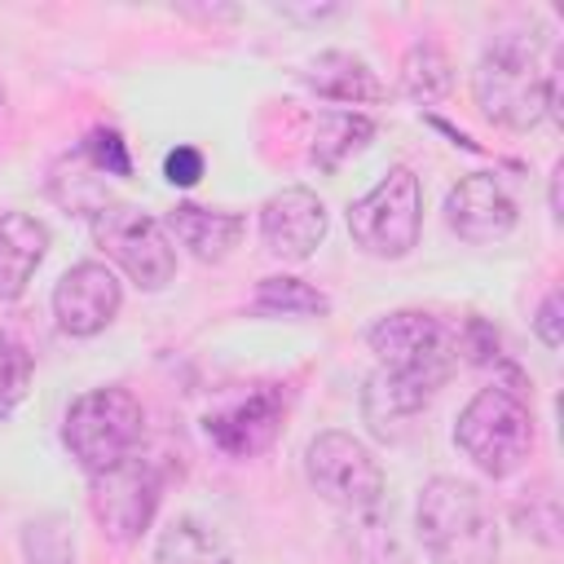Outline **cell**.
I'll return each instance as SVG.
<instances>
[{"instance_id":"1","label":"cell","mask_w":564,"mask_h":564,"mask_svg":"<svg viewBox=\"0 0 564 564\" xmlns=\"http://www.w3.org/2000/svg\"><path fill=\"white\" fill-rule=\"evenodd\" d=\"M471 97L498 128L529 132L560 106V75L546 62V40L507 31L494 35L471 70Z\"/></svg>"},{"instance_id":"2","label":"cell","mask_w":564,"mask_h":564,"mask_svg":"<svg viewBox=\"0 0 564 564\" xmlns=\"http://www.w3.org/2000/svg\"><path fill=\"white\" fill-rule=\"evenodd\" d=\"M414 533L432 564H498L502 538L494 507L471 480L432 476L414 502Z\"/></svg>"},{"instance_id":"3","label":"cell","mask_w":564,"mask_h":564,"mask_svg":"<svg viewBox=\"0 0 564 564\" xmlns=\"http://www.w3.org/2000/svg\"><path fill=\"white\" fill-rule=\"evenodd\" d=\"M454 445L480 476H489V480L516 476L533 454V410H529V397L520 392V383L494 379L489 388H480L458 410Z\"/></svg>"},{"instance_id":"4","label":"cell","mask_w":564,"mask_h":564,"mask_svg":"<svg viewBox=\"0 0 564 564\" xmlns=\"http://www.w3.org/2000/svg\"><path fill=\"white\" fill-rule=\"evenodd\" d=\"M141 423H145L141 401L128 388L106 383L70 401V410L62 414V445L88 476H97L137 449Z\"/></svg>"},{"instance_id":"5","label":"cell","mask_w":564,"mask_h":564,"mask_svg":"<svg viewBox=\"0 0 564 564\" xmlns=\"http://www.w3.org/2000/svg\"><path fill=\"white\" fill-rule=\"evenodd\" d=\"M423 229V185L410 167H392L379 176L375 189H366L357 203H348V238L375 260H401L419 247Z\"/></svg>"},{"instance_id":"6","label":"cell","mask_w":564,"mask_h":564,"mask_svg":"<svg viewBox=\"0 0 564 564\" xmlns=\"http://www.w3.org/2000/svg\"><path fill=\"white\" fill-rule=\"evenodd\" d=\"M93 242L115 260L141 291H163L176 273V242L167 229L128 203H106L93 216Z\"/></svg>"},{"instance_id":"7","label":"cell","mask_w":564,"mask_h":564,"mask_svg":"<svg viewBox=\"0 0 564 564\" xmlns=\"http://www.w3.org/2000/svg\"><path fill=\"white\" fill-rule=\"evenodd\" d=\"M304 476L339 511H370L383 498V467L352 432H317L304 449Z\"/></svg>"},{"instance_id":"8","label":"cell","mask_w":564,"mask_h":564,"mask_svg":"<svg viewBox=\"0 0 564 564\" xmlns=\"http://www.w3.org/2000/svg\"><path fill=\"white\" fill-rule=\"evenodd\" d=\"M159 498H163V480H159L154 463L137 458V454L97 471L93 485H88V507H93L101 533L119 546L137 542L150 529V520L159 511Z\"/></svg>"},{"instance_id":"9","label":"cell","mask_w":564,"mask_h":564,"mask_svg":"<svg viewBox=\"0 0 564 564\" xmlns=\"http://www.w3.org/2000/svg\"><path fill=\"white\" fill-rule=\"evenodd\" d=\"M449 370L432 366H379L361 388V419L379 441L405 436V427L427 410Z\"/></svg>"},{"instance_id":"10","label":"cell","mask_w":564,"mask_h":564,"mask_svg":"<svg viewBox=\"0 0 564 564\" xmlns=\"http://www.w3.org/2000/svg\"><path fill=\"white\" fill-rule=\"evenodd\" d=\"M119 308H123V282L101 260L70 264L53 286V317H57V330L70 339L101 335L119 317Z\"/></svg>"},{"instance_id":"11","label":"cell","mask_w":564,"mask_h":564,"mask_svg":"<svg viewBox=\"0 0 564 564\" xmlns=\"http://www.w3.org/2000/svg\"><path fill=\"white\" fill-rule=\"evenodd\" d=\"M370 352L379 357V366H432V370H454V352L458 344L449 339L445 322L423 313V308H397L383 313L370 330H366Z\"/></svg>"},{"instance_id":"12","label":"cell","mask_w":564,"mask_h":564,"mask_svg":"<svg viewBox=\"0 0 564 564\" xmlns=\"http://www.w3.org/2000/svg\"><path fill=\"white\" fill-rule=\"evenodd\" d=\"M445 225L449 234H458L463 242L471 247H489V242H502L516 220H520V207L511 198V189L494 176V172H471L463 176L449 194H445Z\"/></svg>"},{"instance_id":"13","label":"cell","mask_w":564,"mask_h":564,"mask_svg":"<svg viewBox=\"0 0 564 564\" xmlns=\"http://www.w3.org/2000/svg\"><path fill=\"white\" fill-rule=\"evenodd\" d=\"M326 229L330 212L304 185H286L260 207V242L278 260H308L326 242Z\"/></svg>"},{"instance_id":"14","label":"cell","mask_w":564,"mask_h":564,"mask_svg":"<svg viewBox=\"0 0 564 564\" xmlns=\"http://www.w3.org/2000/svg\"><path fill=\"white\" fill-rule=\"evenodd\" d=\"M282 414H286V397L273 383H264L251 397H242V401L207 414L203 419V432H207V441L220 454H229V458H256V454H264L278 441Z\"/></svg>"},{"instance_id":"15","label":"cell","mask_w":564,"mask_h":564,"mask_svg":"<svg viewBox=\"0 0 564 564\" xmlns=\"http://www.w3.org/2000/svg\"><path fill=\"white\" fill-rule=\"evenodd\" d=\"M48 225L31 212H0V300H18L48 256Z\"/></svg>"},{"instance_id":"16","label":"cell","mask_w":564,"mask_h":564,"mask_svg":"<svg viewBox=\"0 0 564 564\" xmlns=\"http://www.w3.org/2000/svg\"><path fill=\"white\" fill-rule=\"evenodd\" d=\"M247 220L238 212H216V207H198V203H176L167 212V234L203 264H220L238 238H242Z\"/></svg>"},{"instance_id":"17","label":"cell","mask_w":564,"mask_h":564,"mask_svg":"<svg viewBox=\"0 0 564 564\" xmlns=\"http://www.w3.org/2000/svg\"><path fill=\"white\" fill-rule=\"evenodd\" d=\"M304 84H308L317 97L344 101V106H361V101H379V97H383L379 75H375L361 57H352V53H344V48L317 53V57L304 66Z\"/></svg>"},{"instance_id":"18","label":"cell","mask_w":564,"mask_h":564,"mask_svg":"<svg viewBox=\"0 0 564 564\" xmlns=\"http://www.w3.org/2000/svg\"><path fill=\"white\" fill-rule=\"evenodd\" d=\"M375 137V119L357 110H326L308 141V163L317 172H339L352 154H361Z\"/></svg>"},{"instance_id":"19","label":"cell","mask_w":564,"mask_h":564,"mask_svg":"<svg viewBox=\"0 0 564 564\" xmlns=\"http://www.w3.org/2000/svg\"><path fill=\"white\" fill-rule=\"evenodd\" d=\"M154 564H234L229 542L198 516H181L159 533Z\"/></svg>"},{"instance_id":"20","label":"cell","mask_w":564,"mask_h":564,"mask_svg":"<svg viewBox=\"0 0 564 564\" xmlns=\"http://www.w3.org/2000/svg\"><path fill=\"white\" fill-rule=\"evenodd\" d=\"M251 313H260V317H326L330 313V300L313 282L278 273V278H264L256 286Z\"/></svg>"},{"instance_id":"21","label":"cell","mask_w":564,"mask_h":564,"mask_svg":"<svg viewBox=\"0 0 564 564\" xmlns=\"http://www.w3.org/2000/svg\"><path fill=\"white\" fill-rule=\"evenodd\" d=\"M449 84H454V62L445 57V48L436 40H414L401 62V88L414 101H441Z\"/></svg>"},{"instance_id":"22","label":"cell","mask_w":564,"mask_h":564,"mask_svg":"<svg viewBox=\"0 0 564 564\" xmlns=\"http://www.w3.org/2000/svg\"><path fill=\"white\" fill-rule=\"evenodd\" d=\"M31 375H35L31 348L13 330H0V423L22 405V397L31 388Z\"/></svg>"},{"instance_id":"23","label":"cell","mask_w":564,"mask_h":564,"mask_svg":"<svg viewBox=\"0 0 564 564\" xmlns=\"http://www.w3.org/2000/svg\"><path fill=\"white\" fill-rule=\"evenodd\" d=\"M22 551L31 564H75V538L57 516L31 520L22 529Z\"/></svg>"},{"instance_id":"24","label":"cell","mask_w":564,"mask_h":564,"mask_svg":"<svg viewBox=\"0 0 564 564\" xmlns=\"http://www.w3.org/2000/svg\"><path fill=\"white\" fill-rule=\"evenodd\" d=\"M84 159L101 172V176H132V159H128V145H123V137L115 132V128H93L88 137H84Z\"/></svg>"},{"instance_id":"25","label":"cell","mask_w":564,"mask_h":564,"mask_svg":"<svg viewBox=\"0 0 564 564\" xmlns=\"http://www.w3.org/2000/svg\"><path fill=\"white\" fill-rule=\"evenodd\" d=\"M560 304H564V295H560V286H551V291L542 295L538 313H533V335H538L546 348H560V344H564V317H560Z\"/></svg>"},{"instance_id":"26","label":"cell","mask_w":564,"mask_h":564,"mask_svg":"<svg viewBox=\"0 0 564 564\" xmlns=\"http://www.w3.org/2000/svg\"><path fill=\"white\" fill-rule=\"evenodd\" d=\"M163 176H167L172 185L189 189V185L203 176V150H194V145H176V150L163 159Z\"/></svg>"},{"instance_id":"27","label":"cell","mask_w":564,"mask_h":564,"mask_svg":"<svg viewBox=\"0 0 564 564\" xmlns=\"http://www.w3.org/2000/svg\"><path fill=\"white\" fill-rule=\"evenodd\" d=\"M560 176H564V163H555V172H551V216L560 220Z\"/></svg>"}]
</instances>
